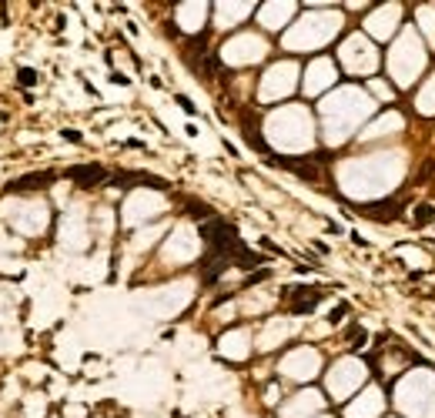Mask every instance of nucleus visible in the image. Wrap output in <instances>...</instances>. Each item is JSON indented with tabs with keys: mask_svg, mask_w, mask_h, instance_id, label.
<instances>
[{
	"mask_svg": "<svg viewBox=\"0 0 435 418\" xmlns=\"http://www.w3.org/2000/svg\"><path fill=\"white\" fill-rule=\"evenodd\" d=\"M361 214H372V218H379L382 224H388V221H395L398 211H402V204L398 201H379V204H361Z\"/></svg>",
	"mask_w": 435,
	"mask_h": 418,
	"instance_id": "nucleus-1",
	"label": "nucleus"
},
{
	"mask_svg": "<svg viewBox=\"0 0 435 418\" xmlns=\"http://www.w3.org/2000/svg\"><path fill=\"white\" fill-rule=\"evenodd\" d=\"M71 177H74L80 188H91V184H97V181H104V168H97V164H91V168H71Z\"/></svg>",
	"mask_w": 435,
	"mask_h": 418,
	"instance_id": "nucleus-2",
	"label": "nucleus"
},
{
	"mask_svg": "<svg viewBox=\"0 0 435 418\" xmlns=\"http://www.w3.org/2000/svg\"><path fill=\"white\" fill-rule=\"evenodd\" d=\"M44 184H51V174H27V177L14 181V184H7V194H17V191H34V188H44Z\"/></svg>",
	"mask_w": 435,
	"mask_h": 418,
	"instance_id": "nucleus-3",
	"label": "nucleus"
},
{
	"mask_svg": "<svg viewBox=\"0 0 435 418\" xmlns=\"http://www.w3.org/2000/svg\"><path fill=\"white\" fill-rule=\"evenodd\" d=\"M435 211H432V204H418L415 211H412V218H415V224H429V218H432Z\"/></svg>",
	"mask_w": 435,
	"mask_h": 418,
	"instance_id": "nucleus-4",
	"label": "nucleus"
},
{
	"mask_svg": "<svg viewBox=\"0 0 435 418\" xmlns=\"http://www.w3.org/2000/svg\"><path fill=\"white\" fill-rule=\"evenodd\" d=\"M34 80H37L34 71H20V84H34Z\"/></svg>",
	"mask_w": 435,
	"mask_h": 418,
	"instance_id": "nucleus-5",
	"label": "nucleus"
}]
</instances>
